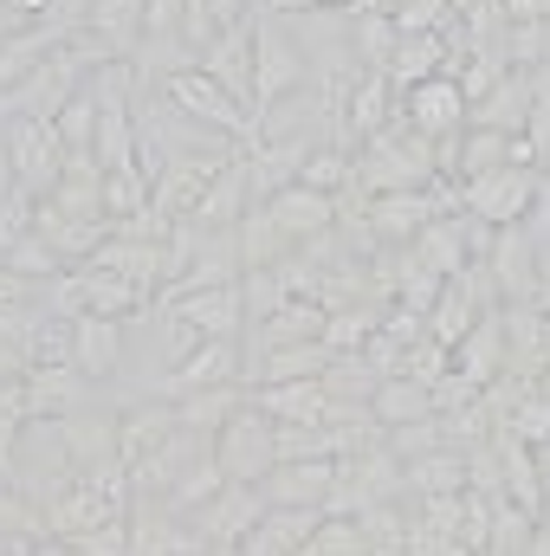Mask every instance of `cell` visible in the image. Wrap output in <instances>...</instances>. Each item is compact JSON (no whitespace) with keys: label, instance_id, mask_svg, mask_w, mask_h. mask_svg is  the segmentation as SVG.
<instances>
[{"label":"cell","instance_id":"cell-1","mask_svg":"<svg viewBox=\"0 0 550 556\" xmlns=\"http://www.w3.org/2000/svg\"><path fill=\"white\" fill-rule=\"evenodd\" d=\"M162 104L168 111H182L188 124H201V130H214V137H240V149H253L260 142V117L214 78V72H201V65H188V72H168L162 78Z\"/></svg>","mask_w":550,"mask_h":556},{"label":"cell","instance_id":"cell-2","mask_svg":"<svg viewBox=\"0 0 550 556\" xmlns=\"http://www.w3.org/2000/svg\"><path fill=\"white\" fill-rule=\"evenodd\" d=\"M538 181H545V168H525V162H505V168H492V175H473V181H460V214H473L479 227H525V214H532V201H538Z\"/></svg>","mask_w":550,"mask_h":556},{"label":"cell","instance_id":"cell-3","mask_svg":"<svg viewBox=\"0 0 550 556\" xmlns=\"http://www.w3.org/2000/svg\"><path fill=\"white\" fill-rule=\"evenodd\" d=\"M304 78H311V59L291 39V26L285 20H253V104H260V117L285 98H298Z\"/></svg>","mask_w":550,"mask_h":556},{"label":"cell","instance_id":"cell-4","mask_svg":"<svg viewBox=\"0 0 550 556\" xmlns=\"http://www.w3.org/2000/svg\"><path fill=\"white\" fill-rule=\"evenodd\" d=\"M0 155H7V175H13V188H26L33 201H46L52 188H59V175H65V142L52 130V117H13L7 124V142H0Z\"/></svg>","mask_w":550,"mask_h":556},{"label":"cell","instance_id":"cell-5","mask_svg":"<svg viewBox=\"0 0 550 556\" xmlns=\"http://www.w3.org/2000/svg\"><path fill=\"white\" fill-rule=\"evenodd\" d=\"M214 459H221L227 485H260L278 466V420H266L253 402H240L234 420L214 433Z\"/></svg>","mask_w":550,"mask_h":556},{"label":"cell","instance_id":"cell-6","mask_svg":"<svg viewBox=\"0 0 550 556\" xmlns=\"http://www.w3.org/2000/svg\"><path fill=\"white\" fill-rule=\"evenodd\" d=\"M440 207H453L440 188H396V194H370L363 201V227L376 247H409L421 227L440 220Z\"/></svg>","mask_w":550,"mask_h":556},{"label":"cell","instance_id":"cell-7","mask_svg":"<svg viewBox=\"0 0 550 556\" xmlns=\"http://www.w3.org/2000/svg\"><path fill=\"white\" fill-rule=\"evenodd\" d=\"M402 117H409L414 137L427 142H447L466 130V117H473V104H466V91H460V78L453 72H440V78H421L402 91Z\"/></svg>","mask_w":550,"mask_h":556},{"label":"cell","instance_id":"cell-8","mask_svg":"<svg viewBox=\"0 0 550 556\" xmlns=\"http://www.w3.org/2000/svg\"><path fill=\"white\" fill-rule=\"evenodd\" d=\"M227 382H240V337H208L182 363H168L162 402H182V395H201V389H227Z\"/></svg>","mask_w":550,"mask_h":556},{"label":"cell","instance_id":"cell-9","mask_svg":"<svg viewBox=\"0 0 550 556\" xmlns=\"http://www.w3.org/2000/svg\"><path fill=\"white\" fill-rule=\"evenodd\" d=\"M337 492V459H278L260 479L266 505H291V511H324Z\"/></svg>","mask_w":550,"mask_h":556},{"label":"cell","instance_id":"cell-10","mask_svg":"<svg viewBox=\"0 0 550 556\" xmlns=\"http://www.w3.org/2000/svg\"><path fill=\"white\" fill-rule=\"evenodd\" d=\"M260 207L273 214V227L291 247H311V240H324V233L337 227V194H317V188H304V181L278 188L273 201H260Z\"/></svg>","mask_w":550,"mask_h":556},{"label":"cell","instance_id":"cell-11","mask_svg":"<svg viewBox=\"0 0 550 556\" xmlns=\"http://www.w3.org/2000/svg\"><path fill=\"white\" fill-rule=\"evenodd\" d=\"M175 433H182L175 402H142V408H124V415H117V459L137 472V466H149Z\"/></svg>","mask_w":550,"mask_h":556},{"label":"cell","instance_id":"cell-12","mask_svg":"<svg viewBox=\"0 0 550 556\" xmlns=\"http://www.w3.org/2000/svg\"><path fill=\"white\" fill-rule=\"evenodd\" d=\"M162 311L188 317L201 337H240V324H247V291H240V285H208V291L162 298Z\"/></svg>","mask_w":550,"mask_h":556},{"label":"cell","instance_id":"cell-13","mask_svg":"<svg viewBox=\"0 0 550 556\" xmlns=\"http://www.w3.org/2000/svg\"><path fill=\"white\" fill-rule=\"evenodd\" d=\"M266 518V498H260V485H227L214 505H201L195 511V531H201V544L214 551V544H247V531Z\"/></svg>","mask_w":550,"mask_h":556},{"label":"cell","instance_id":"cell-14","mask_svg":"<svg viewBox=\"0 0 550 556\" xmlns=\"http://www.w3.org/2000/svg\"><path fill=\"white\" fill-rule=\"evenodd\" d=\"M337 124H350V137H357V142L383 137V130L396 124V78H389V72H370V65H363V78L350 85V98H343Z\"/></svg>","mask_w":550,"mask_h":556},{"label":"cell","instance_id":"cell-15","mask_svg":"<svg viewBox=\"0 0 550 556\" xmlns=\"http://www.w3.org/2000/svg\"><path fill=\"white\" fill-rule=\"evenodd\" d=\"M20 382H26V408H33V420L78 415V408H85V395H91V382H85V369H78V363H59V369H26Z\"/></svg>","mask_w":550,"mask_h":556},{"label":"cell","instance_id":"cell-16","mask_svg":"<svg viewBox=\"0 0 550 556\" xmlns=\"http://www.w3.org/2000/svg\"><path fill=\"white\" fill-rule=\"evenodd\" d=\"M324 511H291V505H266V518L247 531V556H304V544L317 538Z\"/></svg>","mask_w":550,"mask_h":556},{"label":"cell","instance_id":"cell-17","mask_svg":"<svg viewBox=\"0 0 550 556\" xmlns=\"http://www.w3.org/2000/svg\"><path fill=\"white\" fill-rule=\"evenodd\" d=\"M505 356H512V350H505V317H499V304H492V311L466 330V343L453 350V369H460L473 389H492L499 369H505Z\"/></svg>","mask_w":550,"mask_h":556},{"label":"cell","instance_id":"cell-18","mask_svg":"<svg viewBox=\"0 0 550 556\" xmlns=\"http://www.w3.org/2000/svg\"><path fill=\"white\" fill-rule=\"evenodd\" d=\"M201 72H214L253 117H260V104H253V20L247 26H234V33H221L208 52H201Z\"/></svg>","mask_w":550,"mask_h":556},{"label":"cell","instance_id":"cell-19","mask_svg":"<svg viewBox=\"0 0 550 556\" xmlns=\"http://www.w3.org/2000/svg\"><path fill=\"white\" fill-rule=\"evenodd\" d=\"M72 363L85 369V382H111L124 369V324L117 317H78V337H72Z\"/></svg>","mask_w":550,"mask_h":556},{"label":"cell","instance_id":"cell-20","mask_svg":"<svg viewBox=\"0 0 550 556\" xmlns=\"http://www.w3.org/2000/svg\"><path fill=\"white\" fill-rule=\"evenodd\" d=\"M434 382H414V376H383L376 395H370V420L376 427H414V420H434Z\"/></svg>","mask_w":550,"mask_h":556},{"label":"cell","instance_id":"cell-21","mask_svg":"<svg viewBox=\"0 0 550 556\" xmlns=\"http://www.w3.org/2000/svg\"><path fill=\"white\" fill-rule=\"evenodd\" d=\"M453 39L447 33H402L396 39V59H389V78H396V91H409L421 78H440V72H453Z\"/></svg>","mask_w":550,"mask_h":556},{"label":"cell","instance_id":"cell-22","mask_svg":"<svg viewBox=\"0 0 550 556\" xmlns=\"http://www.w3.org/2000/svg\"><path fill=\"white\" fill-rule=\"evenodd\" d=\"M525 117H532V72H505V78H499V85L473 104V117H466V124L518 137V130H525Z\"/></svg>","mask_w":550,"mask_h":556},{"label":"cell","instance_id":"cell-23","mask_svg":"<svg viewBox=\"0 0 550 556\" xmlns=\"http://www.w3.org/2000/svg\"><path fill=\"white\" fill-rule=\"evenodd\" d=\"M402 492H414V498L466 492V453H460V446H434V453H421V459H402Z\"/></svg>","mask_w":550,"mask_h":556},{"label":"cell","instance_id":"cell-24","mask_svg":"<svg viewBox=\"0 0 550 556\" xmlns=\"http://www.w3.org/2000/svg\"><path fill=\"white\" fill-rule=\"evenodd\" d=\"M85 33H98L117 59H137V46H142V0H91Z\"/></svg>","mask_w":550,"mask_h":556},{"label":"cell","instance_id":"cell-25","mask_svg":"<svg viewBox=\"0 0 550 556\" xmlns=\"http://www.w3.org/2000/svg\"><path fill=\"white\" fill-rule=\"evenodd\" d=\"M330 363L337 356L324 350V337L317 343H278V350H260V382H324Z\"/></svg>","mask_w":550,"mask_h":556},{"label":"cell","instance_id":"cell-26","mask_svg":"<svg viewBox=\"0 0 550 556\" xmlns=\"http://www.w3.org/2000/svg\"><path fill=\"white\" fill-rule=\"evenodd\" d=\"M98 85L85 78L59 111H52V130H59V142H65V155H91V142H98Z\"/></svg>","mask_w":550,"mask_h":556},{"label":"cell","instance_id":"cell-27","mask_svg":"<svg viewBox=\"0 0 550 556\" xmlns=\"http://www.w3.org/2000/svg\"><path fill=\"white\" fill-rule=\"evenodd\" d=\"M324 317H330V304H317V298H285L273 317L260 324V330H266V350H278V343H317V337H324Z\"/></svg>","mask_w":550,"mask_h":556},{"label":"cell","instance_id":"cell-28","mask_svg":"<svg viewBox=\"0 0 550 556\" xmlns=\"http://www.w3.org/2000/svg\"><path fill=\"white\" fill-rule=\"evenodd\" d=\"M376 324H383V311H370V304H330V317H324V350H330V356H363L370 337H376Z\"/></svg>","mask_w":550,"mask_h":556},{"label":"cell","instance_id":"cell-29","mask_svg":"<svg viewBox=\"0 0 550 556\" xmlns=\"http://www.w3.org/2000/svg\"><path fill=\"white\" fill-rule=\"evenodd\" d=\"M240 402H247V389H240V382H227V389L182 395V402H175V415H182V427H188V433H208V440H214V433L234 420V408H240Z\"/></svg>","mask_w":550,"mask_h":556},{"label":"cell","instance_id":"cell-30","mask_svg":"<svg viewBox=\"0 0 550 556\" xmlns=\"http://www.w3.org/2000/svg\"><path fill=\"white\" fill-rule=\"evenodd\" d=\"M0 266L13 278H26V285H39V278H65L72 266H65V253L46 240V233H26V240H13L7 253H0Z\"/></svg>","mask_w":550,"mask_h":556},{"label":"cell","instance_id":"cell-31","mask_svg":"<svg viewBox=\"0 0 550 556\" xmlns=\"http://www.w3.org/2000/svg\"><path fill=\"white\" fill-rule=\"evenodd\" d=\"M298 181H304V188H317V194H337V188H350V181H357V155H350L343 142H317V149L304 155Z\"/></svg>","mask_w":550,"mask_h":556},{"label":"cell","instance_id":"cell-32","mask_svg":"<svg viewBox=\"0 0 550 556\" xmlns=\"http://www.w3.org/2000/svg\"><path fill=\"white\" fill-rule=\"evenodd\" d=\"M304 556H376V538H370L363 518H330V511H324V525H317V538L304 544Z\"/></svg>","mask_w":550,"mask_h":556},{"label":"cell","instance_id":"cell-33","mask_svg":"<svg viewBox=\"0 0 550 556\" xmlns=\"http://www.w3.org/2000/svg\"><path fill=\"white\" fill-rule=\"evenodd\" d=\"M499 427H505L512 440H525V446H538V453H545V446H550V402L538 395V389H525V395L499 415Z\"/></svg>","mask_w":550,"mask_h":556},{"label":"cell","instance_id":"cell-34","mask_svg":"<svg viewBox=\"0 0 550 556\" xmlns=\"http://www.w3.org/2000/svg\"><path fill=\"white\" fill-rule=\"evenodd\" d=\"M396 20H383V13H357V46H363V59H370V72H389V59H396Z\"/></svg>","mask_w":550,"mask_h":556},{"label":"cell","instance_id":"cell-35","mask_svg":"<svg viewBox=\"0 0 550 556\" xmlns=\"http://www.w3.org/2000/svg\"><path fill=\"white\" fill-rule=\"evenodd\" d=\"M85 556H137V544H130V518H111V525H91V531H78L72 538Z\"/></svg>","mask_w":550,"mask_h":556},{"label":"cell","instance_id":"cell-36","mask_svg":"<svg viewBox=\"0 0 550 556\" xmlns=\"http://www.w3.org/2000/svg\"><path fill=\"white\" fill-rule=\"evenodd\" d=\"M525 233H532L538 253L550 247V181H538V201H532V214H525Z\"/></svg>","mask_w":550,"mask_h":556},{"label":"cell","instance_id":"cell-37","mask_svg":"<svg viewBox=\"0 0 550 556\" xmlns=\"http://www.w3.org/2000/svg\"><path fill=\"white\" fill-rule=\"evenodd\" d=\"M195 7H208V20H214L221 33H234V26H247V13H253V0H195Z\"/></svg>","mask_w":550,"mask_h":556},{"label":"cell","instance_id":"cell-38","mask_svg":"<svg viewBox=\"0 0 550 556\" xmlns=\"http://www.w3.org/2000/svg\"><path fill=\"white\" fill-rule=\"evenodd\" d=\"M26 556H85V551H78L72 538H39V544H33Z\"/></svg>","mask_w":550,"mask_h":556},{"label":"cell","instance_id":"cell-39","mask_svg":"<svg viewBox=\"0 0 550 556\" xmlns=\"http://www.w3.org/2000/svg\"><path fill=\"white\" fill-rule=\"evenodd\" d=\"M402 7H409V0H357V7H350V13H383V20H396V13H402Z\"/></svg>","mask_w":550,"mask_h":556},{"label":"cell","instance_id":"cell-40","mask_svg":"<svg viewBox=\"0 0 550 556\" xmlns=\"http://www.w3.org/2000/svg\"><path fill=\"white\" fill-rule=\"evenodd\" d=\"M518 556H550V531H532V544H525Z\"/></svg>","mask_w":550,"mask_h":556},{"label":"cell","instance_id":"cell-41","mask_svg":"<svg viewBox=\"0 0 550 556\" xmlns=\"http://www.w3.org/2000/svg\"><path fill=\"white\" fill-rule=\"evenodd\" d=\"M538 350H545V363H550V304H545V324H538Z\"/></svg>","mask_w":550,"mask_h":556},{"label":"cell","instance_id":"cell-42","mask_svg":"<svg viewBox=\"0 0 550 556\" xmlns=\"http://www.w3.org/2000/svg\"><path fill=\"white\" fill-rule=\"evenodd\" d=\"M532 389H538V395H545V402H550V363H545V369H538V376H532Z\"/></svg>","mask_w":550,"mask_h":556},{"label":"cell","instance_id":"cell-43","mask_svg":"<svg viewBox=\"0 0 550 556\" xmlns=\"http://www.w3.org/2000/svg\"><path fill=\"white\" fill-rule=\"evenodd\" d=\"M538 531H550V492H545V505H538Z\"/></svg>","mask_w":550,"mask_h":556},{"label":"cell","instance_id":"cell-44","mask_svg":"<svg viewBox=\"0 0 550 556\" xmlns=\"http://www.w3.org/2000/svg\"><path fill=\"white\" fill-rule=\"evenodd\" d=\"M473 556H505V551H473Z\"/></svg>","mask_w":550,"mask_h":556}]
</instances>
